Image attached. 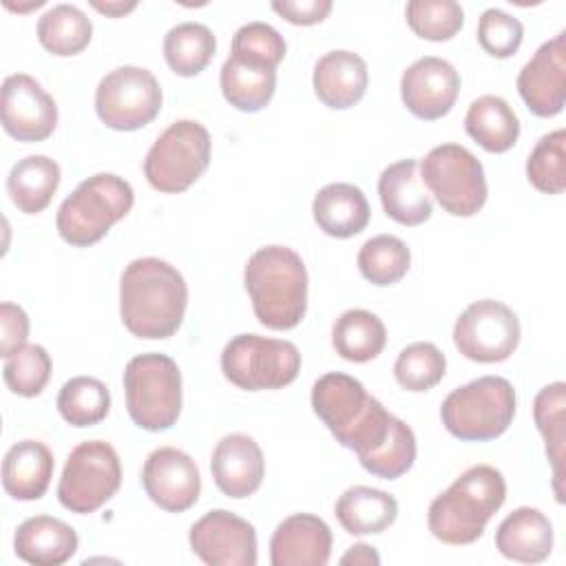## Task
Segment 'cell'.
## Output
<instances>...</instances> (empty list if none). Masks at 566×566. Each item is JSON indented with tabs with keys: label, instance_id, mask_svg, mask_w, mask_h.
Here are the masks:
<instances>
[{
	"label": "cell",
	"instance_id": "obj_46",
	"mask_svg": "<svg viewBox=\"0 0 566 566\" xmlns=\"http://www.w3.org/2000/svg\"><path fill=\"white\" fill-rule=\"evenodd\" d=\"M340 564H349V566H378L380 564V555L376 553L374 546L369 544H354L349 546V551L340 557Z\"/></svg>",
	"mask_w": 566,
	"mask_h": 566
},
{
	"label": "cell",
	"instance_id": "obj_7",
	"mask_svg": "<svg viewBox=\"0 0 566 566\" xmlns=\"http://www.w3.org/2000/svg\"><path fill=\"white\" fill-rule=\"evenodd\" d=\"M124 391L128 416L139 429L166 431L181 413V371L166 354L133 356L124 367Z\"/></svg>",
	"mask_w": 566,
	"mask_h": 566
},
{
	"label": "cell",
	"instance_id": "obj_36",
	"mask_svg": "<svg viewBox=\"0 0 566 566\" xmlns=\"http://www.w3.org/2000/svg\"><path fill=\"white\" fill-rule=\"evenodd\" d=\"M108 387L93 376H75L57 394V411L71 427H93L108 416Z\"/></svg>",
	"mask_w": 566,
	"mask_h": 566
},
{
	"label": "cell",
	"instance_id": "obj_32",
	"mask_svg": "<svg viewBox=\"0 0 566 566\" xmlns=\"http://www.w3.org/2000/svg\"><path fill=\"white\" fill-rule=\"evenodd\" d=\"M387 343L385 323L369 310H347L332 327V345L336 354L349 363L374 360Z\"/></svg>",
	"mask_w": 566,
	"mask_h": 566
},
{
	"label": "cell",
	"instance_id": "obj_17",
	"mask_svg": "<svg viewBox=\"0 0 566 566\" xmlns=\"http://www.w3.org/2000/svg\"><path fill=\"white\" fill-rule=\"evenodd\" d=\"M517 93L537 117H555L566 99V31L544 42L517 73Z\"/></svg>",
	"mask_w": 566,
	"mask_h": 566
},
{
	"label": "cell",
	"instance_id": "obj_26",
	"mask_svg": "<svg viewBox=\"0 0 566 566\" xmlns=\"http://www.w3.org/2000/svg\"><path fill=\"white\" fill-rule=\"evenodd\" d=\"M312 214L316 226L336 239H349L365 230L369 223V203L365 192L354 184H327L314 201Z\"/></svg>",
	"mask_w": 566,
	"mask_h": 566
},
{
	"label": "cell",
	"instance_id": "obj_25",
	"mask_svg": "<svg viewBox=\"0 0 566 566\" xmlns=\"http://www.w3.org/2000/svg\"><path fill=\"white\" fill-rule=\"evenodd\" d=\"M53 453L38 440L15 442L2 460V486L13 500H40L53 478Z\"/></svg>",
	"mask_w": 566,
	"mask_h": 566
},
{
	"label": "cell",
	"instance_id": "obj_19",
	"mask_svg": "<svg viewBox=\"0 0 566 566\" xmlns=\"http://www.w3.org/2000/svg\"><path fill=\"white\" fill-rule=\"evenodd\" d=\"M210 471L217 489L234 500L250 497L263 482L265 460L254 438L228 433L212 449Z\"/></svg>",
	"mask_w": 566,
	"mask_h": 566
},
{
	"label": "cell",
	"instance_id": "obj_38",
	"mask_svg": "<svg viewBox=\"0 0 566 566\" xmlns=\"http://www.w3.org/2000/svg\"><path fill=\"white\" fill-rule=\"evenodd\" d=\"M447 371V358L444 354L427 340H418L407 345L396 363H394V376L396 382L407 391H429L433 389Z\"/></svg>",
	"mask_w": 566,
	"mask_h": 566
},
{
	"label": "cell",
	"instance_id": "obj_1",
	"mask_svg": "<svg viewBox=\"0 0 566 566\" xmlns=\"http://www.w3.org/2000/svg\"><path fill=\"white\" fill-rule=\"evenodd\" d=\"M188 285L177 268L157 256L130 261L119 279V316L137 338H170L184 321Z\"/></svg>",
	"mask_w": 566,
	"mask_h": 566
},
{
	"label": "cell",
	"instance_id": "obj_10",
	"mask_svg": "<svg viewBox=\"0 0 566 566\" xmlns=\"http://www.w3.org/2000/svg\"><path fill=\"white\" fill-rule=\"evenodd\" d=\"M420 179L444 212L473 217L486 203V179L480 159L460 144H440L420 161Z\"/></svg>",
	"mask_w": 566,
	"mask_h": 566
},
{
	"label": "cell",
	"instance_id": "obj_21",
	"mask_svg": "<svg viewBox=\"0 0 566 566\" xmlns=\"http://www.w3.org/2000/svg\"><path fill=\"white\" fill-rule=\"evenodd\" d=\"M378 195L389 219L402 226H420L431 212V197L418 175V161L407 157L389 164L378 177Z\"/></svg>",
	"mask_w": 566,
	"mask_h": 566
},
{
	"label": "cell",
	"instance_id": "obj_40",
	"mask_svg": "<svg viewBox=\"0 0 566 566\" xmlns=\"http://www.w3.org/2000/svg\"><path fill=\"white\" fill-rule=\"evenodd\" d=\"M2 378L11 394L33 398L42 394L51 378V356L42 345L27 343L4 358Z\"/></svg>",
	"mask_w": 566,
	"mask_h": 566
},
{
	"label": "cell",
	"instance_id": "obj_30",
	"mask_svg": "<svg viewBox=\"0 0 566 566\" xmlns=\"http://www.w3.org/2000/svg\"><path fill=\"white\" fill-rule=\"evenodd\" d=\"M221 93L230 106L243 113L265 108L276 88V69L259 66L230 55L221 66Z\"/></svg>",
	"mask_w": 566,
	"mask_h": 566
},
{
	"label": "cell",
	"instance_id": "obj_6",
	"mask_svg": "<svg viewBox=\"0 0 566 566\" xmlns=\"http://www.w3.org/2000/svg\"><path fill=\"white\" fill-rule=\"evenodd\" d=\"M515 389L502 376H480L455 387L440 407L444 429L464 442L500 438L515 416Z\"/></svg>",
	"mask_w": 566,
	"mask_h": 566
},
{
	"label": "cell",
	"instance_id": "obj_47",
	"mask_svg": "<svg viewBox=\"0 0 566 566\" xmlns=\"http://www.w3.org/2000/svg\"><path fill=\"white\" fill-rule=\"evenodd\" d=\"M91 7L93 9H97L99 13H104V15H111V18H119V15H124V13H128V11H133L135 7H137V2H91Z\"/></svg>",
	"mask_w": 566,
	"mask_h": 566
},
{
	"label": "cell",
	"instance_id": "obj_8",
	"mask_svg": "<svg viewBox=\"0 0 566 566\" xmlns=\"http://www.w3.org/2000/svg\"><path fill=\"white\" fill-rule=\"evenodd\" d=\"M223 376L245 391L281 389L296 380L301 354L294 343L259 334H239L221 352Z\"/></svg>",
	"mask_w": 566,
	"mask_h": 566
},
{
	"label": "cell",
	"instance_id": "obj_45",
	"mask_svg": "<svg viewBox=\"0 0 566 566\" xmlns=\"http://www.w3.org/2000/svg\"><path fill=\"white\" fill-rule=\"evenodd\" d=\"M272 9L290 24L310 27L323 22L332 11V0H276Z\"/></svg>",
	"mask_w": 566,
	"mask_h": 566
},
{
	"label": "cell",
	"instance_id": "obj_29",
	"mask_svg": "<svg viewBox=\"0 0 566 566\" xmlns=\"http://www.w3.org/2000/svg\"><path fill=\"white\" fill-rule=\"evenodd\" d=\"M464 130L486 153H506L520 137V119L506 99L482 95L471 102Z\"/></svg>",
	"mask_w": 566,
	"mask_h": 566
},
{
	"label": "cell",
	"instance_id": "obj_2",
	"mask_svg": "<svg viewBox=\"0 0 566 566\" xmlns=\"http://www.w3.org/2000/svg\"><path fill=\"white\" fill-rule=\"evenodd\" d=\"M312 409L332 436L358 458L382 444L394 413L367 394L365 385L349 374H323L312 387Z\"/></svg>",
	"mask_w": 566,
	"mask_h": 566
},
{
	"label": "cell",
	"instance_id": "obj_34",
	"mask_svg": "<svg viewBox=\"0 0 566 566\" xmlns=\"http://www.w3.org/2000/svg\"><path fill=\"white\" fill-rule=\"evenodd\" d=\"M217 40L201 22H181L164 35V57L172 73L181 77L199 75L212 60Z\"/></svg>",
	"mask_w": 566,
	"mask_h": 566
},
{
	"label": "cell",
	"instance_id": "obj_35",
	"mask_svg": "<svg viewBox=\"0 0 566 566\" xmlns=\"http://www.w3.org/2000/svg\"><path fill=\"white\" fill-rule=\"evenodd\" d=\"M356 263L360 274L371 285L387 287L407 274L411 265V252L402 239L394 234H376L360 245Z\"/></svg>",
	"mask_w": 566,
	"mask_h": 566
},
{
	"label": "cell",
	"instance_id": "obj_4",
	"mask_svg": "<svg viewBox=\"0 0 566 566\" xmlns=\"http://www.w3.org/2000/svg\"><path fill=\"white\" fill-rule=\"evenodd\" d=\"M506 500V480L491 464L469 467L453 484L433 497L427 524L436 539L464 546L482 537L486 522Z\"/></svg>",
	"mask_w": 566,
	"mask_h": 566
},
{
	"label": "cell",
	"instance_id": "obj_41",
	"mask_svg": "<svg viewBox=\"0 0 566 566\" xmlns=\"http://www.w3.org/2000/svg\"><path fill=\"white\" fill-rule=\"evenodd\" d=\"M405 18L418 38L431 42L451 40L464 24V11L455 0H411Z\"/></svg>",
	"mask_w": 566,
	"mask_h": 566
},
{
	"label": "cell",
	"instance_id": "obj_12",
	"mask_svg": "<svg viewBox=\"0 0 566 566\" xmlns=\"http://www.w3.org/2000/svg\"><path fill=\"white\" fill-rule=\"evenodd\" d=\"M97 117L113 130H137L161 111V86L144 66H117L95 88Z\"/></svg>",
	"mask_w": 566,
	"mask_h": 566
},
{
	"label": "cell",
	"instance_id": "obj_24",
	"mask_svg": "<svg viewBox=\"0 0 566 566\" xmlns=\"http://www.w3.org/2000/svg\"><path fill=\"white\" fill-rule=\"evenodd\" d=\"M495 548L506 559L539 564L553 551V524L539 509L520 506L500 522Z\"/></svg>",
	"mask_w": 566,
	"mask_h": 566
},
{
	"label": "cell",
	"instance_id": "obj_11",
	"mask_svg": "<svg viewBox=\"0 0 566 566\" xmlns=\"http://www.w3.org/2000/svg\"><path fill=\"white\" fill-rule=\"evenodd\" d=\"M122 484L117 451L104 440L80 442L66 458L57 482V500L71 513H93L104 506Z\"/></svg>",
	"mask_w": 566,
	"mask_h": 566
},
{
	"label": "cell",
	"instance_id": "obj_3",
	"mask_svg": "<svg viewBox=\"0 0 566 566\" xmlns=\"http://www.w3.org/2000/svg\"><path fill=\"white\" fill-rule=\"evenodd\" d=\"M243 283L256 321L268 329H292L305 316L307 270L292 248H259L245 263Z\"/></svg>",
	"mask_w": 566,
	"mask_h": 566
},
{
	"label": "cell",
	"instance_id": "obj_16",
	"mask_svg": "<svg viewBox=\"0 0 566 566\" xmlns=\"http://www.w3.org/2000/svg\"><path fill=\"white\" fill-rule=\"evenodd\" d=\"M146 495L168 513L188 511L201 493V475L197 462L181 449H155L142 469Z\"/></svg>",
	"mask_w": 566,
	"mask_h": 566
},
{
	"label": "cell",
	"instance_id": "obj_18",
	"mask_svg": "<svg viewBox=\"0 0 566 566\" xmlns=\"http://www.w3.org/2000/svg\"><path fill=\"white\" fill-rule=\"evenodd\" d=\"M460 93L455 66L442 57L424 55L409 64L400 77V95L411 115L418 119L444 117Z\"/></svg>",
	"mask_w": 566,
	"mask_h": 566
},
{
	"label": "cell",
	"instance_id": "obj_5",
	"mask_svg": "<svg viewBox=\"0 0 566 566\" xmlns=\"http://www.w3.org/2000/svg\"><path fill=\"white\" fill-rule=\"evenodd\" d=\"M133 201L135 192L124 177L97 172L60 203L55 217L57 234L75 248L93 245L130 212Z\"/></svg>",
	"mask_w": 566,
	"mask_h": 566
},
{
	"label": "cell",
	"instance_id": "obj_22",
	"mask_svg": "<svg viewBox=\"0 0 566 566\" xmlns=\"http://www.w3.org/2000/svg\"><path fill=\"white\" fill-rule=\"evenodd\" d=\"M369 73L365 60L354 51L325 53L312 75L316 97L334 111H345L363 99Z\"/></svg>",
	"mask_w": 566,
	"mask_h": 566
},
{
	"label": "cell",
	"instance_id": "obj_27",
	"mask_svg": "<svg viewBox=\"0 0 566 566\" xmlns=\"http://www.w3.org/2000/svg\"><path fill=\"white\" fill-rule=\"evenodd\" d=\"M334 513L349 535H376L396 522L398 502L387 491L358 484L343 491Z\"/></svg>",
	"mask_w": 566,
	"mask_h": 566
},
{
	"label": "cell",
	"instance_id": "obj_33",
	"mask_svg": "<svg viewBox=\"0 0 566 566\" xmlns=\"http://www.w3.org/2000/svg\"><path fill=\"white\" fill-rule=\"evenodd\" d=\"M93 38L88 15L75 4H55L38 20L40 44L57 57L82 53Z\"/></svg>",
	"mask_w": 566,
	"mask_h": 566
},
{
	"label": "cell",
	"instance_id": "obj_39",
	"mask_svg": "<svg viewBox=\"0 0 566 566\" xmlns=\"http://www.w3.org/2000/svg\"><path fill=\"white\" fill-rule=\"evenodd\" d=\"M526 177L539 192L559 195L566 188V130L557 128L535 144L526 159Z\"/></svg>",
	"mask_w": 566,
	"mask_h": 566
},
{
	"label": "cell",
	"instance_id": "obj_14",
	"mask_svg": "<svg viewBox=\"0 0 566 566\" xmlns=\"http://www.w3.org/2000/svg\"><path fill=\"white\" fill-rule=\"evenodd\" d=\"M192 553L210 566H254L256 531L254 526L226 511L212 509L201 515L188 533Z\"/></svg>",
	"mask_w": 566,
	"mask_h": 566
},
{
	"label": "cell",
	"instance_id": "obj_20",
	"mask_svg": "<svg viewBox=\"0 0 566 566\" xmlns=\"http://www.w3.org/2000/svg\"><path fill=\"white\" fill-rule=\"evenodd\" d=\"M332 555V531L318 515L294 513L270 537L272 566H325Z\"/></svg>",
	"mask_w": 566,
	"mask_h": 566
},
{
	"label": "cell",
	"instance_id": "obj_23",
	"mask_svg": "<svg viewBox=\"0 0 566 566\" xmlns=\"http://www.w3.org/2000/svg\"><path fill=\"white\" fill-rule=\"evenodd\" d=\"M13 551L27 564L60 566L75 555L77 533L57 517L33 515L15 528Z\"/></svg>",
	"mask_w": 566,
	"mask_h": 566
},
{
	"label": "cell",
	"instance_id": "obj_28",
	"mask_svg": "<svg viewBox=\"0 0 566 566\" xmlns=\"http://www.w3.org/2000/svg\"><path fill=\"white\" fill-rule=\"evenodd\" d=\"M60 177L57 161L46 155H29L13 164L7 177V192L20 212L38 214L51 203Z\"/></svg>",
	"mask_w": 566,
	"mask_h": 566
},
{
	"label": "cell",
	"instance_id": "obj_42",
	"mask_svg": "<svg viewBox=\"0 0 566 566\" xmlns=\"http://www.w3.org/2000/svg\"><path fill=\"white\" fill-rule=\"evenodd\" d=\"M230 55L259 66L276 69L285 57V40L272 24L248 22L237 29Z\"/></svg>",
	"mask_w": 566,
	"mask_h": 566
},
{
	"label": "cell",
	"instance_id": "obj_31",
	"mask_svg": "<svg viewBox=\"0 0 566 566\" xmlns=\"http://www.w3.org/2000/svg\"><path fill=\"white\" fill-rule=\"evenodd\" d=\"M564 407H566V385L562 380L542 387L533 402V418H535L537 431L544 438L546 455L553 467V491L557 495V502H564V442H566Z\"/></svg>",
	"mask_w": 566,
	"mask_h": 566
},
{
	"label": "cell",
	"instance_id": "obj_13",
	"mask_svg": "<svg viewBox=\"0 0 566 566\" xmlns=\"http://www.w3.org/2000/svg\"><path fill=\"white\" fill-rule=\"evenodd\" d=\"M517 314L493 298L473 301L453 325L458 352L475 363L506 360L520 345Z\"/></svg>",
	"mask_w": 566,
	"mask_h": 566
},
{
	"label": "cell",
	"instance_id": "obj_37",
	"mask_svg": "<svg viewBox=\"0 0 566 566\" xmlns=\"http://www.w3.org/2000/svg\"><path fill=\"white\" fill-rule=\"evenodd\" d=\"M416 460V436L409 424L394 416L391 429L380 447L358 458L365 471L382 480H396L405 475Z\"/></svg>",
	"mask_w": 566,
	"mask_h": 566
},
{
	"label": "cell",
	"instance_id": "obj_9",
	"mask_svg": "<svg viewBox=\"0 0 566 566\" xmlns=\"http://www.w3.org/2000/svg\"><path fill=\"white\" fill-rule=\"evenodd\" d=\"M210 164V133L195 119L172 122L144 159L146 181L166 195L188 190Z\"/></svg>",
	"mask_w": 566,
	"mask_h": 566
},
{
	"label": "cell",
	"instance_id": "obj_15",
	"mask_svg": "<svg viewBox=\"0 0 566 566\" xmlns=\"http://www.w3.org/2000/svg\"><path fill=\"white\" fill-rule=\"evenodd\" d=\"M0 113L2 128L18 142H44L57 126L55 99L27 73L4 77Z\"/></svg>",
	"mask_w": 566,
	"mask_h": 566
},
{
	"label": "cell",
	"instance_id": "obj_43",
	"mask_svg": "<svg viewBox=\"0 0 566 566\" xmlns=\"http://www.w3.org/2000/svg\"><path fill=\"white\" fill-rule=\"evenodd\" d=\"M524 38V27L502 9H486L478 20V42L493 57H511Z\"/></svg>",
	"mask_w": 566,
	"mask_h": 566
},
{
	"label": "cell",
	"instance_id": "obj_44",
	"mask_svg": "<svg viewBox=\"0 0 566 566\" xmlns=\"http://www.w3.org/2000/svg\"><path fill=\"white\" fill-rule=\"evenodd\" d=\"M27 336H29L27 312L15 303L4 301L0 305V356L7 358L13 352H18L22 345H27Z\"/></svg>",
	"mask_w": 566,
	"mask_h": 566
}]
</instances>
